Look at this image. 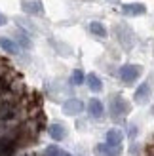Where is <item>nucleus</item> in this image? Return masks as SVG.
I'll return each mask as SVG.
<instances>
[{"instance_id": "nucleus-7", "label": "nucleus", "mask_w": 154, "mask_h": 156, "mask_svg": "<svg viewBox=\"0 0 154 156\" xmlns=\"http://www.w3.org/2000/svg\"><path fill=\"white\" fill-rule=\"evenodd\" d=\"M122 13L128 15V17H137V15H145L147 13V8L141 2H129L122 6Z\"/></svg>"}, {"instance_id": "nucleus-11", "label": "nucleus", "mask_w": 154, "mask_h": 156, "mask_svg": "<svg viewBox=\"0 0 154 156\" xmlns=\"http://www.w3.org/2000/svg\"><path fill=\"white\" fill-rule=\"evenodd\" d=\"M48 133H50V137L53 141H63L67 137V128L63 124H59V122H53V124L48 126Z\"/></svg>"}, {"instance_id": "nucleus-19", "label": "nucleus", "mask_w": 154, "mask_h": 156, "mask_svg": "<svg viewBox=\"0 0 154 156\" xmlns=\"http://www.w3.org/2000/svg\"><path fill=\"white\" fill-rule=\"evenodd\" d=\"M137 135V128L135 126H129V137H135Z\"/></svg>"}, {"instance_id": "nucleus-20", "label": "nucleus", "mask_w": 154, "mask_h": 156, "mask_svg": "<svg viewBox=\"0 0 154 156\" xmlns=\"http://www.w3.org/2000/svg\"><path fill=\"white\" fill-rule=\"evenodd\" d=\"M6 21H8V19H6V15H4L2 12H0V27H2V25H6Z\"/></svg>"}, {"instance_id": "nucleus-1", "label": "nucleus", "mask_w": 154, "mask_h": 156, "mask_svg": "<svg viewBox=\"0 0 154 156\" xmlns=\"http://www.w3.org/2000/svg\"><path fill=\"white\" fill-rule=\"evenodd\" d=\"M114 36H116L118 44L126 51H129L135 46V33L126 25V23H118V25H114Z\"/></svg>"}, {"instance_id": "nucleus-22", "label": "nucleus", "mask_w": 154, "mask_h": 156, "mask_svg": "<svg viewBox=\"0 0 154 156\" xmlns=\"http://www.w3.org/2000/svg\"><path fill=\"white\" fill-rule=\"evenodd\" d=\"M84 2H91V0H84Z\"/></svg>"}, {"instance_id": "nucleus-21", "label": "nucleus", "mask_w": 154, "mask_h": 156, "mask_svg": "<svg viewBox=\"0 0 154 156\" xmlns=\"http://www.w3.org/2000/svg\"><path fill=\"white\" fill-rule=\"evenodd\" d=\"M107 2H109V4H118L120 0H107Z\"/></svg>"}, {"instance_id": "nucleus-6", "label": "nucleus", "mask_w": 154, "mask_h": 156, "mask_svg": "<svg viewBox=\"0 0 154 156\" xmlns=\"http://www.w3.org/2000/svg\"><path fill=\"white\" fill-rule=\"evenodd\" d=\"M150 93H152L150 84H149V82H143L139 88L135 90V93H133V101H135L137 105H145V103H149Z\"/></svg>"}, {"instance_id": "nucleus-5", "label": "nucleus", "mask_w": 154, "mask_h": 156, "mask_svg": "<svg viewBox=\"0 0 154 156\" xmlns=\"http://www.w3.org/2000/svg\"><path fill=\"white\" fill-rule=\"evenodd\" d=\"M82 111H84V103L80 99H76V97H71V99H67L63 103V112L67 116H78Z\"/></svg>"}, {"instance_id": "nucleus-8", "label": "nucleus", "mask_w": 154, "mask_h": 156, "mask_svg": "<svg viewBox=\"0 0 154 156\" xmlns=\"http://www.w3.org/2000/svg\"><path fill=\"white\" fill-rule=\"evenodd\" d=\"M0 48H2L8 55H19L21 53L19 44L15 40H12V38H8V36H0Z\"/></svg>"}, {"instance_id": "nucleus-14", "label": "nucleus", "mask_w": 154, "mask_h": 156, "mask_svg": "<svg viewBox=\"0 0 154 156\" xmlns=\"http://www.w3.org/2000/svg\"><path fill=\"white\" fill-rule=\"evenodd\" d=\"M50 44L53 46V48L57 50V53L59 55H63V57H68V55H72V48L68 44H63V42H57L55 38H51L50 40Z\"/></svg>"}, {"instance_id": "nucleus-2", "label": "nucleus", "mask_w": 154, "mask_h": 156, "mask_svg": "<svg viewBox=\"0 0 154 156\" xmlns=\"http://www.w3.org/2000/svg\"><path fill=\"white\" fill-rule=\"evenodd\" d=\"M141 74H143V67L141 65H133V63H128L124 67H120V71H118L120 80L124 84H128V86L137 82L141 78Z\"/></svg>"}, {"instance_id": "nucleus-13", "label": "nucleus", "mask_w": 154, "mask_h": 156, "mask_svg": "<svg viewBox=\"0 0 154 156\" xmlns=\"http://www.w3.org/2000/svg\"><path fill=\"white\" fill-rule=\"evenodd\" d=\"M86 84H88V88L93 91V93H99L103 90V80L99 78L95 73H91V74H88L86 76Z\"/></svg>"}, {"instance_id": "nucleus-9", "label": "nucleus", "mask_w": 154, "mask_h": 156, "mask_svg": "<svg viewBox=\"0 0 154 156\" xmlns=\"http://www.w3.org/2000/svg\"><path fill=\"white\" fill-rule=\"evenodd\" d=\"M88 112L91 118H103V114H105V107H103V101H99L97 97L93 99H89L88 101Z\"/></svg>"}, {"instance_id": "nucleus-16", "label": "nucleus", "mask_w": 154, "mask_h": 156, "mask_svg": "<svg viewBox=\"0 0 154 156\" xmlns=\"http://www.w3.org/2000/svg\"><path fill=\"white\" fill-rule=\"evenodd\" d=\"M17 44L21 46V48H25V50H30V48H33V42H30L29 34H27L23 29H21V33L17 34Z\"/></svg>"}, {"instance_id": "nucleus-18", "label": "nucleus", "mask_w": 154, "mask_h": 156, "mask_svg": "<svg viewBox=\"0 0 154 156\" xmlns=\"http://www.w3.org/2000/svg\"><path fill=\"white\" fill-rule=\"evenodd\" d=\"M44 154H46V156H71L67 151L59 149V147H48V149L44 151Z\"/></svg>"}, {"instance_id": "nucleus-17", "label": "nucleus", "mask_w": 154, "mask_h": 156, "mask_svg": "<svg viewBox=\"0 0 154 156\" xmlns=\"http://www.w3.org/2000/svg\"><path fill=\"white\" fill-rule=\"evenodd\" d=\"M84 82H86V76H84V73L80 71V69L72 71V74H71V84L72 86H82Z\"/></svg>"}, {"instance_id": "nucleus-3", "label": "nucleus", "mask_w": 154, "mask_h": 156, "mask_svg": "<svg viewBox=\"0 0 154 156\" xmlns=\"http://www.w3.org/2000/svg\"><path fill=\"white\" fill-rule=\"evenodd\" d=\"M129 111H131V105H129L122 95H114L110 99V116L112 118L120 120V118H124V116H128Z\"/></svg>"}, {"instance_id": "nucleus-4", "label": "nucleus", "mask_w": 154, "mask_h": 156, "mask_svg": "<svg viewBox=\"0 0 154 156\" xmlns=\"http://www.w3.org/2000/svg\"><path fill=\"white\" fill-rule=\"evenodd\" d=\"M21 10L27 15H44V6L42 0H21Z\"/></svg>"}, {"instance_id": "nucleus-10", "label": "nucleus", "mask_w": 154, "mask_h": 156, "mask_svg": "<svg viewBox=\"0 0 154 156\" xmlns=\"http://www.w3.org/2000/svg\"><path fill=\"white\" fill-rule=\"evenodd\" d=\"M122 141H124V131L118 128H110L105 135V143H109L112 147H122Z\"/></svg>"}, {"instance_id": "nucleus-15", "label": "nucleus", "mask_w": 154, "mask_h": 156, "mask_svg": "<svg viewBox=\"0 0 154 156\" xmlns=\"http://www.w3.org/2000/svg\"><path fill=\"white\" fill-rule=\"evenodd\" d=\"M88 29H89V33L93 34V36H97V38H107V29H105L103 23H99V21H91Z\"/></svg>"}, {"instance_id": "nucleus-12", "label": "nucleus", "mask_w": 154, "mask_h": 156, "mask_svg": "<svg viewBox=\"0 0 154 156\" xmlns=\"http://www.w3.org/2000/svg\"><path fill=\"white\" fill-rule=\"evenodd\" d=\"M122 152V147H112L109 143H101L95 147V154L99 156H120Z\"/></svg>"}]
</instances>
